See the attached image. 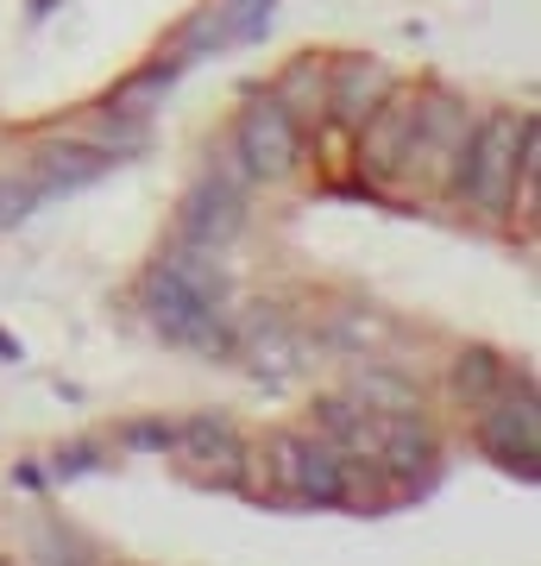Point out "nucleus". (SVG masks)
Listing matches in <instances>:
<instances>
[{
  "instance_id": "f257e3e1",
  "label": "nucleus",
  "mask_w": 541,
  "mask_h": 566,
  "mask_svg": "<svg viewBox=\"0 0 541 566\" xmlns=\"http://www.w3.org/2000/svg\"><path fill=\"white\" fill-rule=\"evenodd\" d=\"M227 290H233V277L215 245H177L145 271L139 303L164 340L189 346L201 359H233L240 327L227 322Z\"/></svg>"
},
{
  "instance_id": "f03ea898",
  "label": "nucleus",
  "mask_w": 541,
  "mask_h": 566,
  "mask_svg": "<svg viewBox=\"0 0 541 566\" xmlns=\"http://www.w3.org/2000/svg\"><path fill=\"white\" fill-rule=\"evenodd\" d=\"M522 126H529V114H485V120H472V139H466L454 189H460L479 214H491V221H503V214L517 208Z\"/></svg>"
},
{
  "instance_id": "7ed1b4c3",
  "label": "nucleus",
  "mask_w": 541,
  "mask_h": 566,
  "mask_svg": "<svg viewBox=\"0 0 541 566\" xmlns=\"http://www.w3.org/2000/svg\"><path fill=\"white\" fill-rule=\"evenodd\" d=\"M466 139H472V114H466L460 95L422 88L416 139H409V151H403L397 182H409V189H454L460 158H466Z\"/></svg>"
},
{
  "instance_id": "20e7f679",
  "label": "nucleus",
  "mask_w": 541,
  "mask_h": 566,
  "mask_svg": "<svg viewBox=\"0 0 541 566\" xmlns=\"http://www.w3.org/2000/svg\"><path fill=\"white\" fill-rule=\"evenodd\" d=\"M233 158L246 164V177H259V182L296 177V164H302V126L278 107V95H252V102H246L240 126H233Z\"/></svg>"
},
{
  "instance_id": "39448f33",
  "label": "nucleus",
  "mask_w": 541,
  "mask_h": 566,
  "mask_svg": "<svg viewBox=\"0 0 541 566\" xmlns=\"http://www.w3.org/2000/svg\"><path fill=\"white\" fill-rule=\"evenodd\" d=\"M240 227H246V164L240 158H227L221 170H208V177L183 196V245H215L221 252L227 240H240Z\"/></svg>"
},
{
  "instance_id": "423d86ee",
  "label": "nucleus",
  "mask_w": 541,
  "mask_h": 566,
  "mask_svg": "<svg viewBox=\"0 0 541 566\" xmlns=\"http://www.w3.org/2000/svg\"><path fill=\"white\" fill-rule=\"evenodd\" d=\"M416 114H422V88H403L397 82V88L360 120V170L372 182H397L403 151L416 139Z\"/></svg>"
},
{
  "instance_id": "0eeeda50",
  "label": "nucleus",
  "mask_w": 541,
  "mask_h": 566,
  "mask_svg": "<svg viewBox=\"0 0 541 566\" xmlns=\"http://www.w3.org/2000/svg\"><path fill=\"white\" fill-rule=\"evenodd\" d=\"M170 453H177L183 465H196L201 479H221V485H246V465H252V453H246L233 416H215V409H208V416H189V422H177Z\"/></svg>"
},
{
  "instance_id": "6e6552de",
  "label": "nucleus",
  "mask_w": 541,
  "mask_h": 566,
  "mask_svg": "<svg viewBox=\"0 0 541 566\" xmlns=\"http://www.w3.org/2000/svg\"><path fill=\"white\" fill-rule=\"evenodd\" d=\"M491 416L479 422V441L485 453L498 465H510V472H522V479H535V460H541V422H535V385H522V397H491Z\"/></svg>"
},
{
  "instance_id": "1a4fd4ad",
  "label": "nucleus",
  "mask_w": 541,
  "mask_h": 566,
  "mask_svg": "<svg viewBox=\"0 0 541 566\" xmlns=\"http://www.w3.org/2000/svg\"><path fill=\"white\" fill-rule=\"evenodd\" d=\"M391 88H397V70L384 57H334L327 63V114H334V126H346V133H360V120L391 95Z\"/></svg>"
},
{
  "instance_id": "9d476101",
  "label": "nucleus",
  "mask_w": 541,
  "mask_h": 566,
  "mask_svg": "<svg viewBox=\"0 0 541 566\" xmlns=\"http://www.w3.org/2000/svg\"><path fill=\"white\" fill-rule=\"evenodd\" d=\"M107 170H114V158H107V151H95L89 139H70V145H44L32 177H39L44 196H58V189H82V182L107 177Z\"/></svg>"
},
{
  "instance_id": "9b49d317",
  "label": "nucleus",
  "mask_w": 541,
  "mask_h": 566,
  "mask_svg": "<svg viewBox=\"0 0 541 566\" xmlns=\"http://www.w3.org/2000/svg\"><path fill=\"white\" fill-rule=\"evenodd\" d=\"M278 107L290 114V120H321L327 114V57H315V51H302V57H290V70L278 76Z\"/></svg>"
},
{
  "instance_id": "f8f14e48",
  "label": "nucleus",
  "mask_w": 541,
  "mask_h": 566,
  "mask_svg": "<svg viewBox=\"0 0 541 566\" xmlns=\"http://www.w3.org/2000/svg\"><path fill=\"white\" fill-rule=\"evenodd\" d=\"M233 353H246L259 378H264V371H278V378H283V371H296V365H302V340L278 322V315H259V322L240 334V346H233Z\"/></svg>"
},
{
  "instance_id": "ddd939ff",
  "label": "nucleus",
  "mask_w": 541,
  "mask_h": 566,
  "mask_svg": "<svg viewBox=\"0 0 541 566\" xmlns=\"http://www.w3.org/2000/svg\"><path fill=\"white\" fill-rule=\"evenodd\" d=\"M271 13H278V0H215V7H208V20H215V39H221V51L259 44L264 32H271Z\"/></svg>"
},
{
  "instance_id": "4468645a",
  "label": "nucleus",
  "mask_w": 541,
  "mask_h": 566,
  "mask_svg": "<svg viewBox=\"0 0 541 566\" xmlns=\"http://www.w3.org/2000/svg\"><path fill=\"white\" fill-rule=\"evenodd\" d=\"M341 465L346 453L334 441H302V504H341Z\"/></svg>"
},
{
  "instance_id": "2eb2a0df",
  "label": "nucleus",
  "mask_w": 541,
  "mask_h": 566,
  "mask_svg": "<svg viewBox=\"0 0 541 566\" xmlns=\"http://www.w3.org/2000/svg\"><path fill=\"white\" fill-rule=\"evenodd\" d=\"M454 385H460V397H472V403H491L503 390H517V378H510V365H498L491 353H466L460 371H454Z\"/></svg>"
},
{
  "instance_id": "dca6fc26",
  "label": "nucleus",
  "mask_w": 541,
  "mask_h": 566,
  "mask_svg": "<svg viewBox=\"0 0 541 566\" xmlns=\"http://www.w3.org/2000/svg\"><path fill=\"white\" fill-rule=\"evenodd\" d=\"M353 397H360L365 409H416V390L397 385L391 371H372V365H365L360 378H353Z\"/></svg>"
},
{
  "instance_id": "f3484780",
  "label": "nucleus",
  "mask_w": 541,
  "mask_h": 566,
  "mask_svg": "<svg viewBox=\"0 0 541 566\" xmlns=\"http://www.w3.org/2000/svg\"><path fill=\"white\" fill-rule=\"evenodd\" d=\"M170 441H177V422H164V416H139L121 428V447H133V453H170Z\"/></svg>"
},
{
  "instance_id": "a211bd4d",
  "label": "nucleus",
  "mask_w": 541,
  "mask_h": 566,
  "mask_svg": "<svg viewBox=\"0 0 541 566\" xmlns=\"http://www.w3.org/2000/svg\"><path fill=\"white\" fill-rule=\"evenodd\" d=\"M39 177H20V182H0V227H13V221H25L32 208H39Z\"/></svg>"
},
{
  "instance_id": "6ab92c4d",
  "label": "nucleus",
  "mask_w": 541,
  "mask_h": 566,
  "mask_svg": "<svg viewBox=\"0 0 541 566\" xmlns=\"http://www.w3.org/2000/svg\"><path fill=\"white\" fill-rule=\"evenodd\" d=\"M95 460H101V447L95 441H76V447H63V453H58V465H51V472H58V479H76V472H89Z\"/></svg>"
},
{
  "instance_id": "aec40b11",
  "label": "nucleus",
  "mask_w": 541,
  "mask_h": 566,
  "mask_svg": "<svg viewBox=\"0 0 541 566\" xmlns=\"http://www.w3.org/2000/svg\"><path fill=\"white\" fill-rule=\"evenodd\" d=\"M51 7H58V0H32V20H44V13H51Z\"/></svg>"
}]
</instances>
